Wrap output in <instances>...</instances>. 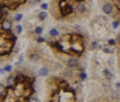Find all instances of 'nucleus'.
Here are the masks:
<instances>
[{
    "label": "nucleus",
    "mask_w": 120,
    "mask_h": 102,
    "mask_svg": "<svg viewBox=\"0 0 120 102\" xmlns=\"http://www.w3.org/2000/svg\"><path fill=\"white\" fill-rule=\"evenodd\" d=\"M98 47V42L97 41H94V42H91V46H90V48L91 49H96Z\"/></svg>",
    "instance_id": "obj_10"
},
{
    "label": "nucleus",
    "mask_w": 120,
    "mask_h": 102,
    "mask_svg": "<svg viewBox=\"0 0 120 102\" xmlns=\"http://www.w3.org/2000/svg\"><path fill=\"white\" fill-rule=\"evenodd\" d=\"M38 18L41 19V20L46 19V18H47V13H46L45 11H42V12H40V13H38Z\"/></svg>",
    "instance_id": "obj_9"
},
{
    "label": "nucleus",
    "mask_w": 120,
    "mask_h": 102,
    "mask_svg": "<svg viewBox=\"0 0 120 102\" xmlns=\"http://www.w3.org/2000/svg\"><path fill=\"white\" fill-rule=\"evenodd\" d=\"M43 41H45V38H42V37H38L37 38V42H43Z\"/></svg>",
    "instance_id": "obj_23"
},
{
    "label": "nucleus",
    "mask_w": 120,
    "mask_h": 102,
    "mask_svg": "<svg viewBox=\"0 0 120 102\" xmlns=\"http://www.w3.org/2000/svg\"><path fill=\"white\" fill-rule=\"evenodd\" d=\"M49 35H51V36H58L59 35V31H58V30L55 29V28H53V29H51V30H49Z\"/></svg>",
    "instance_id": "obj_8"
},
{
    "label": "nucleus",
    "mask_w": 120,
    "mask_h": 102,
    "mask_svg": "<svg viewBox=\"0 0 120 102\" xmlns=\"http://www.w3.org/2000/svg\"><path fill=\"white\" fill-rule=\"evenodd\" d=\"M81 78L84 79V78H85V73H81Z\"/></svg>",
    "instance_id": "obj_26"
},
{
    "label": "nucleus",
    "mask_w": 120,
    "mask_h": 102,
    "mask_svg": "<svg viewBox=\"0 0 120 102\" xmlns=\"http://www.w3.org/2000/svg\"><path fill=\"white\" fill-rule=\"evenodd\" d=\"M35 33H36V34H41V33H42V28H41V26H37V28L35 29Z\"/></svg>",
    "instance_id": "obj_14"
},
{
    "label": "nucleus",
    "mask_w": 120,
    "mask_h": 102,
    "mask_svg": "<svg viewBox=\"0 0 120 102\" xmlns=\"http://www.w3.org/2000/svg\"><path fill=\"white\" fill-rule=\"evenodd\" d=\"M41 0H28V3L30 4V5H35V4H38Z\"/></svg>",
    "instance_id": "obj_11"
},
{
    "label": "nucleus",
    "mask_w": 120,
    "mask_h": 102,
    "mask_svg": "<svg viewBox=\"0 0 120 102\" xmlns=\"http://www.w3.org/2000/svg\"><path fill=\"white\" fill-rule=\"evenodd\" d=\"M108 45H109V46H114V45H115V40L109 38V40H108Z\"/></svg>",
    "instance_id": "obj_12"
},
{
    "label": "nucleus",
    "mask_w": 120,
    "mask_h": 102,
    "mask_svg": "<svg viewBox=\"0 0 120 102\" xmlns=\"http://www.w3.org/2000/svg\"><path fill=\"white\" fill-rule=\"evenodd\" d=\"M21 18H22V16H21V15H17V16H16V20H19Z\"/></svg>",
    "instance_id": "obj_25"
},
{
    "label": "nucleus",
    "mask_w": 120,
    "mask_h": 102,
    "mask_svg": "<svg viewBox=\"0 0 120 102\" xmlns=\"http://www.w3.org/2000/svg\"><path fill=\"white\" fill-rule=\"evenodd\" d=\"M78 65H79V63H78V60L76 58H71V59L67 60V66L70 68H76Z\"/></svg>",
    "instance_id": "obj_1"
},
{
    "label": "nucleus",
    "mask_w": 120,
    "mask_h": 102,
    "mask_svg": "<svg viewBox=\"0 0 120 102\" xmlns=\"http://www.w3.org/2000/svg\"><path fill=\"white\" fill-rule=\"evenodd\" d=\"M22 79H23V76H18V77H17V80H18V82H22Z\"/></svg>",
    "instance_id": "obj_22"
},
{
    "label": "nucleus",
    "mask_w": 120,
    "mask_h": 102,
    "mask_svg": "<svg viewBox=\"0 0 120 102\" xmlns=\"http://www.w3.org/2000/svg\"><path fill=\"white\" fill-rule=\"evenodd\" d=\"M119 98H120V94H119Z\"/></svg>",
    "instance_id": "obj_27"
},
{
    "label": "nucleus",
    "mask_w": 120,
    "mask_h": 102,
    "mask_svg": "<svg viewBox=\"0 0 120 102\" xmlns=\"http://www.w3.org/2000/svg\"><path fill=\"white\" fill-rule=\"evenodd\" d=\"M16 31H17V34H19V33L22 31V26H21V25H17V26H16Z\"/></svg>",
    "instance_id": "obj_16"
},
{
    "label": "nucleus",
    "mask_w": 120,
    "mask_h": 102,
    "mask_svg": "<svg viewBox=\"0 0 120 102\" xmlns=\"http://www.w3.org/2000/svg\"><path fill=\"white\" fill-rule=\"evenodd\" d=\"M102 48V50L106 53V54H109V53H113V49L111 48V47H108V46H102L101 47Z\"/></svg>",
    "instance_id": "obj_7"
},
{
    "label": "nucleus",
    "mask_w": 120,
    "mask_h": 102,
    "mask_svg": "<svg viewBox=\"0 0 120 102\" xmlns=\"http://www.w3.org/2000/svg\"><path fill=\"white\" fill-rule=\"evenodd\" d=\"M119 26V22H113V28H118Z\"/></svg>",
    "instance_id": "obj_20"
},
{
    "label": "nucleus",
    "mask_w": 120,
    "mask_h": 102,
    "mask_svg": "<svg viewBox=\"0 0 120 102\" xmlns=\"http://www.w3.org/2000/svg\"><path fill=\"white\" fill-rule=\"evenodd\" d=\"M103 12L105 13H107V15H109V13H112V11H113V6H112V4L111 3H107V4H105L103 5Z\"/></svg>",
    "instance_id": "obj_3"
},
{
    "label": "nucleus",
    "mask_w": 120,
    "mask_h": 102,
    "mask_svg": "<svg viewBox=\"0 0 120 102\" xmlns=\"http://www.w3.org/2000/svg\"><path fill=\"white\" fill-rule=\"evenodd\" d=\"M1 28L5 29V30H10L11 29V23H10L8 20H3L1 22Z\"/></svg>",
    "instance_id": "obj_5"
},
{
    "label": "nucleus",
    "mask_w": 120,
    "mask_h": 102,
    "mask_svg": "<svg viewBox=\"0 0 120 102\" xmlns=\"http://www.w3.org/2000/svg\"><path fill=\"white\" fill-rule=\"evenodd\" d=\"M76 10H77L78 13H84V12H86V5L83 4V3H79V4H77Z\"/></svg>",
    "instance_id": "obj_2"
},
{
    "label": "nucleus",
    "mask_w": 120,
    "mask_h": 102,
    "mask_svg": "<svg viewBox=\"0 0 120 102\" xmlns=\"http://www.w3.org/2000/svg\"><path fill=\"white\" fill-rule=\"evenodd\" d=\"M30 59H31V60H37V59H38V55H36V54H31V55H30Z\"/></svg>",
    "instance_id": "obj_15"
},
{
    "label": "nucleus",
    "mask_w": 120,
    "mask_h": 102,
    "mask_svg": "<svg viewBox=\"0 0 120 102\" xmlns=\"http://www.w3.org/2000/svg\"><path fill=\"white\" fill-rule=\"evenodd\" d=\"M115 88H116L118 90H120V82H119V83H116V84H115Z\"/></svg>",
    "instance_id": "obj_24"
},
{
    "label": "nucleus",
    "mask_w": 120,
    "mask_h": 102,
    "mask_svg": "<svg viewBox=\"0 0 120 102\" xmlns=\"http://www.w3.org/2000/svg\"><path fill=\"white\" fill-rule=\"evenodd\" d=\"M38 75H40V76H42V77L47 76V75H48V68H47V67H42V68H40Z\"/></svg>",
    "instance_id": "obj_6"
},
{
    "label": "nucleus",
    "mask_w": 120,
    "mask_h": 102,
    "mask_svg": "<svg viewBox=\"0 0 120 102\" xmlns=\"http://www.w3.org/2000/svg\"><path fill=\"white\" fill-rule=\"evenodd\" d=\"M29 102H38V101H37V98L33 97V98H30V100H29Z\"/></svg>",
    "instance_id": "obj_21"
},
{
    "label": "nucleus",
    "mask_w": 120,
    "mask_h": 102,
    "mask_svg": "<svg viewBox=\"0 0 120 102\" xmlns=\"http://www.w3.org/2000/svg\"><path fill=\"white\" fill-rule=\"evenodd\" d=\"M12 83H13V77H8L7 78V84L8 85H12Z\"/></svg>",
    "instance_id": "obj_13"
},
{
    "label": "nucleus",
    "mask_w": 120,
    "mask_h": 102,
    "mask_svg": "<svg viewBox=\"0 0 120 102\" xmlns=\"http://www.w3.org/2000/svg\"><path fill=\"white\" fill-rule=\"evenodd\" d=\"M7 12H8V10L3 7V10H1V13H3V16H4V15H7Z\"/></svg>",
    "instance_id": "obj_17"
},
{
    "label": "nucleus",
    "mask_w": 120,
    "mask_h": 102,
    "mask_svg": "<svg viewBox=\"0 0 120 102\" xmlns=\"http://www.w3.org/2000/svg\"><path fill=\"white\" fill-rule=\"evenodd\" d=\"M5 71H6V72L11 71V66H10V65H6V66H5Z\"/></svg>",
    "instance_id": "obj_19"
},
{
    "label": "nucleus",
    "mask_w": 120,
    "mask_h": 102,
    "mask_svg": "<svg viewBox=\"0 0 120 102\" xmlns=\"http://www.w3.org/2000/svg\"><path fill=\"white\" fill-rule=\"evenodd\" d=\"M41 8L42 10H47L48 8V5L47 4H41Z\"/></svg>",
    "instance_id": "obj_18"
},
{
    "label": "nucleus",
    "mask_w": 120,
    "mask_h": 102,
    "mask_svg": "<svg viewBox=\"0 0 120 102\" xmlns=\"http://www.w3.org/2000/svg\"><path fill=\"white\" fill-rule=\"evenodd\" d=\"M102 75H103V77H105L107 80H111V79L113 78V73H112L108 68H105V70L102 71Z\"/></svg>",
    "instance_id": "obj_4"
}]
</instances>
